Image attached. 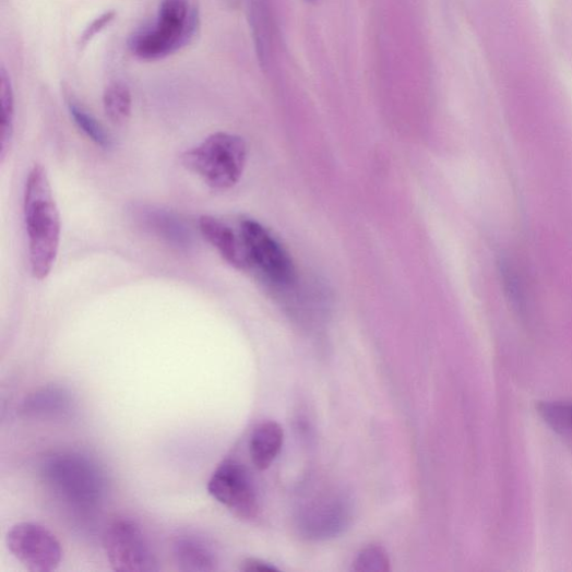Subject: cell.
Returning a JSON list of instances; mask_svg holds the SVG:
<instances>
[{
    "label": "cell",
    "mask_w": 572,
    "mask_h": 572,
    "mask_svg": "<svg viewBox=\"0 0 572 572\" xmlns=\"http://www.w3.org/2000/svg\"><path fill=\"white\" fill-rule=\"evenodd\" d=\"M284 441L282 427L275 421H265L255 427L250 441L253 465L267 469L281 452Z\"/></svg>",
    "instance_id": "cell-14"
},
{
    "label": "cell",
    "mask_w": 572,
    "mask_h": 572,
    "mask_svg": "<svg viewBox=\"0 0 572 572\" xmlns=\"http://www.w3.org/2000/svg\"><path fill=\"white\" fill-rule=\"evenodd\" d=\"M104 109L107 118L116 126L124 124L131 117L132 95L122 81L110 82L104 92Z\"/></svg>",
    "instance_id": "cell-18"
},
{
    "label": "cell",
    "mask_w": 572,
    "mask_h": 572,
    "mask_svg": "<svg viewBox=\"0 0 572 572\" xmlns=\"http://www.w3.org/2000/svg\"><path fill=\"white\" fill-rule=\"evenodd\" d=\"M67 105L71 118L76 127L98 147L110 150L112 147V136L104 124L91 115L72 95L67 98Z\"/></svg>",
    "instance_id": "cell-17"
},
{
    "label": "cell",
    "mask_w": 572,
    "mask_h": 572,
    "mask_svg": "<svg viewBox=\"0 0 572 572\" xmlns=\"http://www.w3.org/2000/svg\"><path fill=\"white\" fill-rule=\"evenodd\" d=\"M240 233L250 262L265 279L275 286L289 288L297 281V270L288 252L261 223L245 218Z\"/></svg>",
    "instance_id": "cell-6"
},
{
    "label": "cell",
    "mask_w": 572,
    "mask_h": 572,
    "mask_svg": "<svg viewBox=\"0 0 572 572\" xmlns=\"http://www.w3.org/2000/svg\"><path fill=\"white\" fill-rule=\"evenodd\" d=\"M250 25L260 63L266 67L272 53V15L269 0H250Z\"/></svg>",
    "instance_id": "cell-15"
},
{
    "label": "cell",
    "mask_w": 572,
    "mask_h": 572,
    "mask_svg": "<svg viewBox=\"0 0 572 572\" xmlns=\"http://www.w3.org/2000/svg\"><path fill=\"white\" fill-rule=\"evenodd\" d=\"M104 548L115 571L153 572L159 570L158 560L148 537L133 519H115L105 532Z\"/></svg>",
    "instance_id": "cell-5"
},
{
    "label": "cell",
    "mask_w": 572,
    "mask_h": 572,
    "mask_svg": "<svg viewBox=\"0 0 572 572\" xmlns=\"http://www.w3.org/2000/svg\"><path fill=\"white\" fill-rule=\"evenodd\" d=\"M241 570L246 572H273L277 571V568L266 561L250 558L241 563Z\"/></svg>",
    "instance_id": "cell-23"
},
{
    "label": "cell",
    "mask_w": 572,
    "mask_h": 572,
    "mask_svg": "<svg viewBox=\"0 0 572 572\" xmlns=\"http://www.w3.org/2000/svg\"><path fill=\"white\" fill-rule=\"evenodd\" d=\"M223 2L227 8L233 10L237 9L241 4V0H223Z\"/></svg>",
    "instance_id": "cell-24"
},
{
    "label": "cell",
    "mask_w": 572,
    "mask_h": 572,
    "mask_svg": "<svg viewBox=\"0 0 572 572\" xmlns=\"http://www.w3.org/2000/svg\"><path fill=\"white\" fill-rule=\"evenodd\" d=\"M353 569L358 572H388L391 559L384 548L370 546L358 555Z\"/></svg>",
    "instance_id": "cell-21"
},
{
    "label": "cell",
    "mask_w": 572,
    "mask_h": 572,
    "mask_svg": "<svg viewBox=\"0 0 572 572\" xmlns=\"http://www.w3.org/2000/svg\"><path fill=\"white\" fill-rule=\"evenodd\" d=\"M538 410L557 431L572 432V403L545 402Z\"/></svg>",
    "instance_id": "cell-20"
},
{
    "label": "cell",
    "mask_w": 572,
    "mask_h": 572,
    "mask_svg": "<svg viewBox=\"0 0 572 572\" xmlns=\"http://www.w3.org/2000/svg\"><path fill=\"white\" fill-rule=\"evenodd\" d=\"M148 224L169 243L186 246L189 243V235L181 223L168 214L162 212H148L146 217Z\"/></svg>",
    "instance_id": "cell-19"
},
{
    "label": "cell",
    "mask_w": 572,
    "mask_h": 572,
    "mask_svg": "<svg viewBox=\"0 0 572 572\" xmlns=\"http://www.w3.org/2000/svg\"><path fill=\"white\" fill-rule=\"evenodd\" d=\"M0 106H2V122H0V157L4 160L12 146L15 128V97L13 84L8 70H0Z\"/></svg>",
    "instance_id": "cell-16"
},
{
    "label": "cell",
    "mask_w": 572,
    "mask_h": 572,
    "mask_svg": "<svg viewBox=\"0 0 572 572\" xmlns=\"http://www.w3.org/2000/svg\"><path fill=\"white\" fill-rule=\"evenodd\" d=\"M201 28V13L188 0H162L154 25L134 32L129 40L131 53L145 61L165 59L192 43Z\"/></svg>",
    "instance_id": "cell-3"
},
{
    "label": "cell",
    "mask_w": 572,
    "mask_h": 572,
    "mask_svg": "<svg viewBox=\"0 0 572 572\" xmlns=\"http://www.w3.org/2000/svg\"><path fill=\"white\" fill-rule=\"evenodd\" d=\"M350 507L341 496H321L302 509L299 528L309 539H326L339 535L348 526Z\"/></svg>",
    "instance_id": "cell-10"
},
{
    "label": "cell",
    "mask_w": 572,
    "mask_h": 572,
    "mask_svg": "<svg viewBox=\"0 0 572 572\" xmlns=\"http://www.w3.org/2000/svg\"><path fill=\"white\" fill-rule=\"evenodd\" d=\"M171 552L176 565L186 572H212L218 569V555L203 536L184 533L175 537Z\"/></svg>",
    "instance_id": "cell-13"
},
{
    "label": "cell",
    "mask_w": 572,
    "mask_h": 572,
    "mask_svg": "<svg viewBox=\"0 0 572 572\" xmlns=\"http://www.w3.org/2000/svg\"><path fill=\"white\" fill-rule=\"evenodd\" d=\"M74 407V397L68 389L47 385L27 395L19 410L23 417L29 419L59 420L69 418Z\"/></svg>",
    "instance_id": "cell-11"
},
{
    "label": "cell",
    "mask_w": 572,
    "mask_h": 572,
    "mask_svg": "<svg viewBox=\"0 0 572 572\" xmlns=\"http://www.w3.org/2000/svg\"><path fill=\"white\" fill-rule=\"evenodd\" d=\"M11 553L29 571L50 572L62 561V546L49 529L34 522H21L7 535Z\"/></svg>",
    "instance_id": "cell-7"
},
{
    "label": "cell",
    "mask_w": 572,
    "mask_h": 572,
    "mask_svg": "<svg viewBox=\"0 0 572 572\" xmlns=\"http://www.w3.org/2000/svg\"><path fill=\"white\" fill-rule=\"evenodd\" d=\"M117 17L115 11H108L95 19L82 33L79 39L80 49L83 50L95 36L105 31Z\"/></svg>",
    "instance_id": "cell-22"
},
{
    "label": "cell",
    "mask_w": 572,
    "mask_h": 572,
    "mask_svg": "<svg viewBox=\"0 0 572 572\" xmlns=\"http://www.w3.org/2000/svg\"><path fill=\"white\" fill-rule=\"evenodd\" d=\"M208 493L237 516L254 519L259 499L248 467L236 460H224L213 472Z\"/></svg>",
    "instance_id": "cell-8"
},
{
    "label": "cell",
    "mask_w": 572,
    "mask_h": 572,
    "mask_svg": "<svg viewBox=\"0 0 572 572\" xmlns=\"http://www.w3.org/2000/svg\"><path fill=\"white\" fill-rule=\"evenodd\" d=\"M498 273L507 301L515 314L531 321L538 308V289L527 261L513 251L499 255Z\"/></svg>",
    "instance_id": "cell-9"
},
{
    "label": "cell",
    "mask_w": 572,
    "mask_h": 572,
    "mask_svg": "<svg viewBox=\"0 0 572 572\" xmlns=\"http://www.w3.org/2000/svg\"><path fill=\"white\" fill-rule=\"evenodd\" d=\"M248 145L240 135L216 132L181 156L183 167L214 189L225 190L241 180L248 163Z\"/></svg>",
    "instance_id": "cell-4"
},
{
    "label": "cell",
    "mask_w": 572,
    "mask_h": 572,
    "mask_svg": "<svg viewBox=\"0 0 572 572\" xmlns=\"http://www.w3.org/2000/svg\"><path fill=\"white\" fill-rule=\"evenodd\" d=\"M24 218L32 275L43 281L51 274L58 259L61 216L49 175L41 165H35L26 179Z\"/></svg>",
    "instance_id": "cell-1"
},
{
    "label": "cell",
    "mask_w": 572,
    "mask_h": 572,
    "mask_svg": "<svg viewBox=\"0 0 572 572\" xmlns=\"http://www.w3.org/2000/svg\"><path fill=\"white\" fill-rule=\"evenodd\" d=\"M205 240L213 246L221 257L238 270H250V262L241 233L235 230L221 219L204 215L199 222Z\"/></svg>",
    "instance_id": "cell-12"
},
{
    "label": "cell",
    "mask_w": 572,
    "mask_h": 572,
    "mask_svg": "<svg viewBox=\"0 0 572 572\" xmlns=\"http://www.w3.org/2000/svg\"><path fill=\"white\" fill-rule=\"evenodd\" d=\"M40 476L47 488L65 505L88 513L102 507L107 479L102 467L76 452H58L45 457Z\"/></svg>",
    "instance_id": "cell-2"
},
{
    "label": "cell",
    "mask_w": 572,
    "mask_h": 572,
    "mask_svg": "<svg viewBox=\"0 0 572 572\" xmlns=\"http://www.w3.org/2000/svg\"><path fill=\"white\" fill-rule=\"evenodd\" d=\"M308 2L315 3V2H318V0H308Z\"/></svg>",
    "instance_id": "cell-25"
}]
</instances>
